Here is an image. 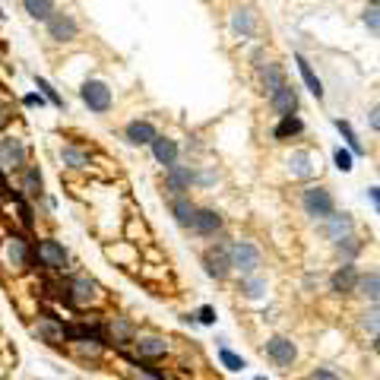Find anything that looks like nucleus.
<instances>
[{"instance_id": "f257e3e1", "label": "nucleus", "mask_w": 380, "mask_h": 380, "mask_svg": "<svg viewBox=\"0 0 380 380\" xmlns=\"http://www.w3.org/2000/svg\"><path fill=\"white\" fill-rule=\"evenodd\" d=\"M301 203H304V213L314 215V219H330L333 209H336L330 190H324V187H311V190H304Z\"/></svg>"}, {"instance_id": "f03ea898", "label": "nucleus", "mask_w": 380, "mask_h": 380, "mask_svg": "<svg viewBox=\"0 0 380 380\" xmlns=\"http://www.w3.org/2000/svg\"><path fill=\"white\" fill-rule=\"evenodd\" d=\"M22 165H26V143L20 137H3L0 139V168L20 172Z\"/></svg>"}, {"instance_id": "7ed1b4c3", "label": "nucleus", "mask_w": 380, "mask_h": 380, "mask_svg": "<svg viewBox=\"0 0 380 380\" xmlns=\"http://www.w3.org/2000/svg\"><path fill=\"white\" fill-rule=\"evenodd\" d=\"M79 96H83V102L89 105V111H96V114L111 111V89L102 83V79H89V83H83Z\"/></svg>"}, {"instance_id": "20e7f679", "label": "nucleus", "mask_w": 380, "mask_h": 380, "mask_svg": "<svg viewBox=\"0 0 380 380\" xmlns=\"http://www.w3.org/2000/svg\"><path fill=\"white\" fill-rule=\"evenodd\" d=\"M228 260H231L235 270L254 273L257 266H260V250H257L254 244H248V241H238V244H231V250H228Z\"/></svg>"}, {"instance_id": "39448f33", "label": "nucleus", "mask_w": 380, "mask_h": 380, "mask_svg": "<svg viewBox=\"0 0 380 380\" xmlns=\"http://www.w3.org/2000/svg\"><path fill=\"white\" fill-rule=\"evenodd\" d=\"M48 35L54 42H73L76 35H79V26L70 13H51L48 20Z\"/></svg>"}, {"instance_id": "423d86ee", "label": "nucleus", "mask_w": 380, "mask_h": 380, "mask_svg": "<svg viewBox=\"0 0 380 380\" xmlns=\"http://www.w3.org/2000/svg\"><path fill=\"white\" fill-rule=\"evenodd\" d=\"M35 257H38V263L48 266V270H63V266H67V250H63V244L51 241V238L35 248Z\"/></svg>"}, {"instance_id": "0eeeda50", "label": "nucleus", "mask_w": 380, "mask_h": 380, "mask_svg": "<svg viewBox=\"0 0 380 380\" xmlns=\"http://www.w3.org/2000/svg\"><path fill=\"white\" fill-rule=\"evenodd\" d=\"M270 105H273V111H276L279 118H289V114H295L298 111V92L291 89L289 83H282L276 92H270Z\"/></svg>"}, {"instance_id": "6e6552de", "label": "nucleus", "mask_w": 380, "mask_h": 380, "mask_svg": "<svg viewBox=\"0 0 380 380\" xmlns=\"http://www.w3.org/2000/svg\"><path fill=\"white\" fill-rule=\"evenodd\" d=\"M3 257H7V263H13V270H26L29 260H32V250H29V244L22 238H7Z\"/></svg>"}, {"instance_id": "1a4fd4ad", "label": "nucleus", "mask_w": 380, "mask_h": 380, "mask_svg": "<svg viewBox=\"0 0 380 380\" xmlns=\"http://www.w3.org/2000/svg\"><path fill=\"white\" fill-rule=\"evenodd\" d=\"M266 355H270L276 365H291V361H295V355H298V349H295V342H291V339L276 336V339H270V342H266Z\"/></svg>"}, {"instance_id": "9d476101", "label": "nucleus", "mask_w": 380, "mask_h": 380, "mask_svg": "<svg viewBox=\"0 0 380 380\" xmlns=\"http://www.w3.org/2000/svg\"><path fill=\"white\" fill-rule=\"evenodd\" d=\"M124 137H127V143L130 146H149L159 133H155V127H152L149 121H130L127 130H124Z\"/></svg>"}, {"instance_id": "9b49d317", "label": "nucleus", "mask_w": 380, "mask_h": 380, "mask_svg": "<svg viewBox=\"0 0 380 380\" xmlns=\"http://www.w3.org/2000/svg\"><path fill=\"white\" fill-rule=\"evenodd\" d=\"M355 285H358V270H355L352 263H346L342 270H336V273H333V279H330V289L336 291V295L355 291Z\"/></svg>"}, {"instance_id": "f8f14e48", "label": "nucleus", "mask_w": 380, "mask_h": 380, "mask_svg": "<svg viewBox=\"0 0 380 380\" xmlns=\"http://www.w3.org/2000/svg\"><path fill=\"white\" fill-rule=\"evenodd\" d=\"M149 146H152V155H155V162H159V165L172 168L174 162H178V146H174V139H168V137H155Z\"/></svg>"}, {"instance_id": "ddd939ff", "label": "nucleus", "mask_w": 380, "mask_h": 380, "mask_svg": "<svg viewBox=\"0 0 380 380\" xmlns=\"http://www.w3.org/2000/svg\"><path fill=\"white\" fill-rule=\"evenodd\" d=\"M203 263H206V273L213 279H225L228 270H231V260H228L225 250H209V254L203 257Z\"/></svg>"}, {"instance_id": "4468645a", "label": "nucleus", "mask_w": 380, "mask_h": 380, "mask_svg": "<svg viewBox=\"0 0 380 380\" xmlns=\"http://www.w3.org/2000/svg\"><path fill=\"white\" fill-rule=\"evenodd\" d=\"M190 184H194V174H190V168H181V165H172L168 168V190H174V194H184V190H190Z\"/></svg>"}, {"instance_id": "2eb2a0df", "label": "nucleus", "mask_w": 380, "mask_h": 380, "mask_svg": "<svg viewBox=\"0 0 380 380\" xmlns=\"http://www.w3.org/2000/svg\"><path fill=\"white\" fill-rule=\"evenodd\" d=\"M92 298H96V282H92V279H73V282H70V301L73 304H86V301H92Z\"/></svg>"}, {"instance_id": "dca6fc26", "label": "nucleus", "mask_w": 380, "mask_h": 380, "mask_svg": "<svg viewBox=\"0 0 380 380\" xmlns=\"http://www.w3.org/2000/svg\"><path fill=\"white\" fill-rule=\"evenodd\" d=\"M22 10H26L32 20L48 22L51 13H54V0H22Z\"/></svg>"}, {"instance_id": "f3484780", "label": "nucleus", "mask_w": 380, "mask_h": 380, "mask_svg": "<svg viewBox=\"0 0 380 380\" xmlns=\"http://www.w3.org/2000/svg\"><path fill=\"white\" fill-rule=\"evenodd\" d=\"M137 352H139V358H162V355L168 352V342H165V339H155V336L139 339Z\"/></svg>"}, {"instance_id": "a211bd4d", "label": "nucleus", "mask_w": 380, "mask_h": 380, "mask_svg": "<svg viewBox=\"0 0 380 380\" xmlns=\"http://www.w3.org/2000/svg\"><path fill=\"white\" fill-rule=\"evenodd\" d=\"M219 225H222V219L213 213V209H197L194 228L200 231V235H213V231H219Z\"/></svg>"}, {"instance_id": "6ab92c4d", "label": "nucleus", "mask_w": 380, "mask_h": 380, "mask_svg": "<svg viewBox=\"0 0 380 380\" xmlns=\"http://www.w3.org/2000/svg\"><path fill=\"white\" fill-rule=\"evenodd\" d=\"M295 61H298V70H301V76H304V83H307V89H311L317 98H324V83H320V76L314 73V67H311V63H307V57H301V54H298Z\"/></svg>"}, {"instance_id": "aec40b11", "label": "nucleus", "mask_w": 380, "mask_h": 380, "mask_svg": "<svg viewBox=\"0 0 380 380\" xmlns=\"http://www.w3.org/2000/svg\"><path fill=\"white\" fill-rule=\"evenodd\" d=\"M172 213H174V219H178V225H194L197 206L187 200V197H178V200L172 203Z\"/></svg>"}, {"instance_id": "412c9836", "label": "nucleus", "mask_w": 380, "mask_h": 380, "mask_svg": "<svg viewBox=\"0 0 380 380\" xmlns=\"http://www.w3.org/2000/svg\"><path fill=\"white\" fill-rule=\"evenodd\" d=\"M289 168H291V174H295V178H311V172H314V159L307 155V152H291Z\"/></svg>"}, {"instance_id": "4be33fe9", "label": "nucleus", "mask_w": 380, "mask_h": 380, "mask_svg": "<svg viewBox=\"0 0 380 380\" xmlns=\"http://www.w3.org/2000/svg\"><path fill=\"white\" fill-rule=\"evenodd\" d=\"M355 289L361 291L371 301H380V273H367V276H358V285Z\"/></svg>"}, {"instance_id": "5701e85b", "label": "nucleus", "mask_w": 380, "mask_h": 380, "mask_svg": "<svg viewBox=\"0 0 380 380\" xmlns=\"http://www.w3.org/2000/svg\"><path fill=\"white\" fill-rule=\"evenodd\" d=\"M111 336H114L118 346L133 342V324H130V320H124V317H114V320H111Z\"/></svg>"}, {"instance_id": "b1692460", "label": "nucleus", "mask_w": 380, "mask_h": 380, "mask_svg": "<svg viewBox=\"0 0 380 380\" xmlns=\"http://www.w3.org/2000/svg\"><path fill=\"white\" fill-rule=\"evenodd\" d=\"M35 333H38V336L45 339V342H51V346H57V342L63 339V326L57 324V320H42Z\"/></svg>"}, {"instance_id": "393cba45", "label": "nucleus", "mask_w": 380, "mask_h": 380, "mask_svg": "<svg viewBox=\"0 0 380 380\" xmlns=\"http://www.w3.org/2000/svg\"><path fill=\"white\" fill-rule=\"evenodd\" d=\"M301 130H304V124L295 118V114H289V118L279 121V127L273 130V137H276V139H289V137H295V133H301Z\"/></svg>"}, {"instance_id": "a878e982", "label": "nucleus", "mask_w": 380, "mask_h": 380, "mask_svg": "<svg viewBox=\"0 0 380 380\" xmlns=\"http://www.w3.org/2000/svg\"><path fill=\"white\" fill-rule=\"evenodd\" d=\"M330 225H326V231H330V238H342V235H349L352 231V215H330Z\"/></svg>"}, {"instance_id": "bb28decb", "label": "nucleus", "mask_w": 380, "mask_h": 380, "mask_svg": "<svg viewBox=\"0 0 380 380\" xmlns=\"http://www.w3.org/2000/svg\"><path fill=\"white\" fill-rule=\"evenodd\" d=\"M282 83H285V76H282V70H279V63H266V70H263V86H266V92H276Z\"/></svg>"}, {"instance_id": "cd10ccee", "label": "nucleus", "mask_w": 380, "mask_h": 380, "mask_svg": "<svg viewBox=\"0 0 380 380\" xmlns=\"http://www.w3.org/2000/svg\"><path fill=\"white\" fill-rule=\"evenodd\" d=\"M231 26H235V32H238V35L250 38V35H254V20H250V10H238L235 20H231Z\"/></svg>"}, {"instance_id": "c85d7f7f", "label": "nucleus", "mask_w": 380, "mask_h": 380, "mask_svg": "<svg viewBox=\"0 0 380 380\" xmlns=\"http://www.w3.org/2000/svg\"><path fill=\"white\" fill-rule=\"evenodd\" d=\"M22 190H26L29 197L42 194V174H38V168H26V178H22Z\"/></svg>"}, {"instance_id": "c756f323", "label": "nucleus", "mask_w": 380, "mask_h": 380, "mask_svg": "<svg viewBox=\"0 0 380 380\" xmlns=\"http://www.w3.org/2000/svg\"><path fill=\"white\" fill-rule=\"evenodd\" d=\"M35 86H38V89H42V96L48 98V102L54 105V108H63V98L57 96V89H54V86L48 83V79H42V76H35Z\"/></svg>"}, {"instance_id": "7c9ffc66", "label": "nucleus", "mask_w": 380, "mask_h": 380, "mask_svg": "<svg viewBox=\"0 0 380 380\" xmlns=\"http://www.w3.org/2000/svg\"><path fill=\"white\" fill-rule=\"evenodd\" d=\"M336 130L349 139V146H352L355 155H361V152H365V149H361V143H358V137H355V130H352V124H349V121H336Z\"/></svg>"}, {"instance_id": "2f4dec72", "label": "nucleus", "mask_w": 380, "mask_h": 380, "mask_svg": "<svg viewBox=\"0 0 380 380\" xmlns=\"http://www.w3.org/2000/svg\"><path fill=\"white\" fill-rule=\"evenodd\" d=\"M61 159H63V165H70V168H86V155L79 149H73V146H67V149L61 152Z\"/></svg>"}, {"instance_id": "473e14b6", "label": "nucleus", "mask_w": 380, "mask_h": 380, "mask_svg": "<svg viewBox=\"0 0 380 380\" xmlns=\"http://www.w3.org/2000/svg\"><path fill=\"white\" fill-rule=\"evenodd\" d=\"M336 248H339V254H346V257H355L361 250V244H358V238H352V231L349 235H342V238H336Z\"/></svg>"}, {"instance_id": "72a5a7b5", "label": "nucleus", "mask_w": 380, "mask_h": 380, "mask_svg": "<svg viewBox=\"0 0 380 380\" xmlns=\"http://www.w3.org/2000/svg\"><path fill=\"white\" fill-rule=\"evenodd\" d=\"M219 358H222V365H225L228 371H241V367H244V358H238V355H235V352H228V349H222Z\"/></svg>"}, {"instance_id": "f704fd0d", "label": "nucleus", "mask_w": 380, "mask_h": 380, "mask_svg": "<svg viewBox=\"0 0 380 380\" xmlns=\"http://www.w3.org/2000/svg\"><path fill=\"white\" fill-rule=\"evenodd\" d=\"M266 291V282L263 279H244V295L248 298H260Z\"/></svg>"}, {"instance_id": "c9c22d12", "label": "nucleus", "mask_w": 380, "mask_h": 380, "mask_svg": "<svg viewBox=\"0 0 380 380\" xmlns=\"http://www.w3.org/2000/svg\"><path fill=\"white\" fill-rule=\"evenodd\" d=\"M333 159H336L339 172H352V152H349V149H336V152H333Z\"/></svg>"}, {"instance_id": "e433bc0d", "label": "nucleus", "mask_w": 380, "mask_h": 380, "mask_svg": "<svg viewBox=\"0 0 380 380\" xmlns=\"http://www.w3.org/2000/svg\"><path fill=\"white\" fill-rule=\"evenodd\" d=\"M365 26L371 29V32L380 35V10H377V7H371V10L365 13Z\"/></svg>"}, {"instance_id": "4c0bfd02", "label": "nucleus", "mask_w": 380, "mask_h": 380, "mask_svg": "<svg viewBox=\"0 0 380 380\" xmlns=\"http://www.w3.org/2000/svg\"><path fill=\"white\" fill-rule=\"evenodd\" d=\"M365 330H371V333H380V311H371V314H365Z\"/></svg>"}, {"instance_id": "58836bf2", "label": "nucleus", "mask_w": 380, "mask_h": 380, "mask_svg": "<svg viewBox=\"0 0 380 380\" xmlns=\"http://www.w3.org/2000/svg\"><path fill=\"white\" fill-rule=\"evenodd\" d=\"M22 102H26L29 108H35V105H38V108H42V105H45V96H42V92H38V96H35V92H29V96L22 98Z\"/></svg>"}, {"instance_id": "ea45409f", "label": "nucleus", "mask_w": 380, "mask_h": 380, "mask_svg": "<svg viewBox=\"0 0 380 380\" xmlns=\"http://www.w3.org/2000/svg\"><path fill=\"white\" fill-rule=\"evenodd\" d=\"M200 324H215V311H213V307H200Z\"/></svg>"}, {"instance_id": "a19ab883", "label": "nucleus", "mask_w": 380, "mask_h": 380, "mask_svg": "<svg viewBox=\"0 0 380 380\" xmlns=\"http://www.w3.org/2000/svg\"><path fill=\"white\" fill-rule=\"evenodd\" d=\"M10 118H13V111H10L7 105H0V127H7V124H10Z\"/></svg>"}, {"instance_id": "79ce46f5", "label": "nucleus", "mask_w": 380, "mask_h": 380, "mask_svg": "<svg viewBox=\"0 0 380 380\" xmlns=\"http://www.w3.org/2000/svg\"><path fill=\"white\" fill-rule=\"evenodd\" d=\"M367 197L374 200V206H377V213H380V187H371V190H367Z\"/></svg>"}, {"instance_id": "37998d69", "label": "nucleus", "mask_w": 380, "mask_h": 380, "mask_svg": "<svg viewBox=\"0 0 380 380\" xmlns=\"http://www.w3.org/2000/svg\"><path fill=\"white\" fill-rule=\"evenodd\" d=\"M371 127H374V130H380V105L371 111Z\"/></svg>"}, {"instance_id": "c03bdc74", "label": "nucleus", "mask_w": 380, "mask_h": 380, "mask_svg": "<svg viewBox=\"0 0 380 380\" xmlns=\"http://www.w3.org/2000/svg\"><path fill=\"white\" fill-rule=\"evenodd\" d=\"M314 380H339V377L333 371H317V374H314Z\"/></svg>"}, {"instance_id": "a18cd8bd", "label": "nucleus", "mask_w": 380, "mask_h": 380, "mask_svg": "<svg viewBox=\"0 0 380 380\" xmlns=\"http://www.w3.org/2000/svg\"><path fill=\"white\" fill-rule=\"evenodd\" d=\"M374 352L380 355V333H377V339H374Z\"/></svg>"}, {"instance_id": "49530a36", "label": "nucleus", "mask_w": 380, "mask_h": 380, "mask_svg": "<svg viewBox=\"0 0 380 380\" xmlns=\"http://www.w3.org/2000/svg\"><path fill=\"white\" fill-rule=\"evenodd\" d=\"M374 7H377V10H380V0H374Z\"/></svg>"}]
</instances>
